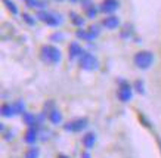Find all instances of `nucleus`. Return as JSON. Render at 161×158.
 <instances>
[{
	"instance_id": "4",
	"label": "nucleus",
	"mask_w": 161,
	"mask_h": 158,
	"mask_svg": "<svg viewBox=\"0 0 161 158\" xmlns=\"http://www.w3.org/2000/svg\"><path fill=\"white\" fill-rule=\"evenodd\" d=\"M89 126V118L87 117H80V118H74L68 123H64L62 128L65 132L69 133H81L83 130H86Z\"/></svg>"
},
{
	"instance_id": "9",
	"label": "nucleus",
	"mask_w": 161,
	"mask_h": 158,
	"mask_svg": "<svg viewBox=\"0 0 161 158\" xmlns=\"http://www.w3.org/2000/svg\"><path fill=\"white\" fill-rule=\"evenodd\" d=\"M40 138V128L37 127H28L24 134V142L28 145H36V142Z\"/></svg>"
},
{
	"instance_id": "13",
	"label": "nucleus",
	"mask_w": 161,
	"mask_h": 158,
	"mask_svg": "<svg viewBox=\"0 0 161 158\" xmlns=\"http://www.w3.org/2000/svg\"><path fill=\"white\" fill-rule=\"evenodd\" d=\"M0 115L3 118H12V117L18 115V114H16V109H15L14 104H2V106H0Z\"/></svg>"
},
{
	"instance_id": "19",
	"label": "nucleus",
	"mask_w": 161,
	"mask_h": 158,
	"mask_svg": "<svg viewBox=\"0 0 161 158\" xmlns=\"http://www.w3.org/2000/svg\"><path fill=\"white\" fill-rule=\"evenodd\" d=\"M132 34H133V27L126 24L123 27L121 33H120V37H121V39H129V37H132Z\"/></svg>"
},
{
	"instance_id": "2",
	"label": "nucleus",
	"mask_w": 161,
	"mask_h": 158,
	"mask_svg": "<svg viewBox=\"0 0 161 158\" xmlns=\"http://www.w3.org/2000/svg\"><path fill=\"white\" fill-rule=\"evenodd\" d=\"M133 62L139 69H148L151 68V65L154 64V53L149 50H141L135 53L133 56Z\"/></svg>"
},
{
	"instance_id": "12",
	"label": "nucleus",
	"mask_w": 161,
	"mask_h": 158,
	"mask_svg": "<svg viewBox=\"0 0 161 158\" xmlns=\"http://www.w3.org/2000/svg\"><path fill=\"white\" fill-rule=\"evenodd\" d=\"M83 53H84V49L80 45H78L77 41H73V43L69 45V47H68V56H69V59H77V58H80V56H81Z\"/></svg>"
},
{
	"instance_id": "5",
	"label": "nucleus",
	"mask_w": 161,
	"mask_h": 158,
	"mask_svg": "<svg viewBox=\"0 0 161 158\" xmlns=\"http://www.w3.org/2000/svg\"><path fill=\"white\" fill-rule=\"evenodd\" d=\"M78 65H80V68L84 69V71H95V69L99 68V61L93 53L84 52V53L78 58Z\"/></svg>"
},
{
	"instance_id": "6",
	"label": "nucleus",
	"mask_w": 161,
	"mask_h": 158,
	"mask_svg": "<svg viewBox=\"0 0 161 158\" xmlns=\"http://www.w3.org/2000/svg\"><path fill=\"white\" fill-rule=\"evenodd\" d=\"M36 16H37L39 21L44 22L46 25H50V27H58V25H61V22H62V19L58 18L59 15L53 14V12H49V10H46V9H40Z\"/></svg>"
},
{
	"instance_id": "15",
	"label": "nucleus",
	"mask_w": 161,
	"mask_h": 158,
	"mask_svg": "<svg viewBox=\"0 0 161 158\" xmlns=\"http://www.w3.org/2000/svg\"><path fill=\"white\" fill-rule=\"evenodd\" d=\"M81 142H83V146L86 149H92L95 146V143H96V134H95V132L84 133L83 138H81Z\"/></svg>"
},
{
	"instance_id": "8",
	"label": "nucleus",
	"mask_w": 161,
	"mask_h": 158,
	"mask_svg": "<svg viewBox=\"0 0 161 158\" xmlns=\"http://www.w3.org/2000/svg\"><path fill=\"white\" fill-rule=\"evenodd\" d=\"M81 5H83V9H84V14L87 18H96L98 14L101 12V8L92 3L90 0H81Z\"/></svg>"
},
{
	"instance_id": "25",
	"label": "nucleus",
	"mask_w": 161,
	"mask_h": 158,
	"mask_svg": "<svg viewBox=\"0 0 161 158\" xmlns=\"http://www.w3.org/2000/svg\"><path fill=\"white\" fill-rule=\"evenodd\" d=\"M139 120H141V121H142V124H143L145 127L151 128V124H149V121H148V118H147V117H145V115H143V114H141V115H139Z\"/></svg>"
},
{
	"instance_id": "27",
	"label": "nucleus",
	"mask_w": 161,
	"mask_h": 158,
	"mask_svg": "<svg viewBox=\"0 0 161 158\" xmlns=\"http://www.w3.org/2000/svg\"><path fill=\"white\" fill-rule=\"evenodd\" d=\"M157 143H158V148H160V152H161V138L157 136Z\"/></svg>"
},
{
	"instance_id": "16",
	"label": "nucleus",
	"mask_w": 161,
	"mask_h": 158,
	"mask_svg": "<svg viewBox=\"0 0 161 158\" xmlns=\"http://www.w3.org/2000/svg\"><path fill=\"white\" fill-rule=\"evenodd\" d=\"M25 5L31 8V9H44L46 8V3H44L43 0H24Z\"/></svg>"
},
{
	"instance_id": "24",
	"label": "nucleus",
	"mask_w": 161,
	"mask_h": 158,
	"mask_svg": "<svg viewBox=\"0 0 161 158\" xmlns=\"http://www.w3.org/2000/svg\"><path fill=\"white\" fill-rule=\"evenodd\" d=\"M62 39H64L62 33H53V34L50 35V40H52V41H62Z\"/></svg>"
},
{
	"instance_id": "10",
	"label": "nucleus",
	"mask_w": 161,
	"mask_h": 158,
	"mask_svg": "<svg viewBox=\"0 0 161 158\" xmlns=\"http://www.w3.org/2000/svg\"><path fill=\"white\" fill-rule=\"evenodd\" d=\"M101 25H102L103 28H107V30H115V28L120 27V19H118V16L111 14V15H108L103 18Z\"/></svg>"
},
{
	"instance_id": "17",
	"label": "nucleus",
	"mask_w": 161,
	"mask_h": 158,
	"mask_svg": "<svg viewBox=\"0 0 161 158\" xmlns=\"http://www.w3.org/2000/svg\"><path fill=\"white\" fill-rule=\"evenodd\" d=\"M40 157V149L36 145H31L27 151H25L24 158H39Z\"/></svg>"
},
{
	"instance_id": "29",
	"label": "nucleus",
	"mask_w": 161,
	"mask_h": 158,
	"mask_svg": "<svg viewBox=\"0 0 161 158\" xmlns=\"http://www.w3.org/2000/svg\"><path fill=\"white\" fill-rule=\"evenodd\" d=\"M58 2H62V0H58Z\"/></svg>"
},
{
	"instance_id": "18",
	"label": "nucleus",
	"mask_w": 161,
	"mask_h": 158,
	"mask_svg": "<svg viewBox=\"0 0 161 158\" xmlns=\"http://www.w3.org/2000/svg\"><path fill=\"white\" fill-rule=\"evenodd\" d=\"M69 19H71V22H73L75 27H78V28H81L84 25V18H81V16L78 15V14H75V12H69Z\"/></svg>"
},
{
	"instance_id": "7",
	"label": "nucleus",
	"mask_w": 161,
	"mask_h": 158,
	"mask_svg": "<svg viewBox=\"0 0 161 158\" xmlns=\"http://www.w3.org/2000/svg\"><path fill=\"white\" fill-rule=\"evenodd\" d=\"M99 34H101V28H99L98 25H92V27H89V30L78 28V30L75 31V35H77V39L86 40V41H92V40H95Z\"/></svg>"
},
{
	"instance_id": "14",
	"label": "nucleus",
	"mask_w": 161,
	"mask_h": 158,
	"mask_svg": "<svg viewBox=\"0 0 161 158\" xmlns=\"http://www.w3.org/2000/svg\"><path fill=\"white\" fill-rule=\"evenodd\" d=\"M46 117H47V120H49L52 124H55V126L61 124V123H62V120H64L62 114H61V111H59L56 106H55L53 109H50L49 112L46 114Z\"/></svg>"
},
{
	"instance_id": "23",
	"label": "nucleus",
	"mask_w": 161,
	"mask_h": 158,
	"mask_svg": "<svg viewBox=\"0 0 161 158\" xmlns=\"http://www.w3.org/2000/svg\"><path fill=\"white\" fill-rule=\"evenodd\" d=\"M22 19H24L28 25H34L36 24V19L31 15H28V14H22Z\"/></svg>"
},
{
	"instance_id": "21",
	"label": "nucleus",
	"mask_w": 161,
	"mask_h": 158,
	"mask_svg": "<svg viewBox=\"0 0 161 158\" xmlns=\"http://www.w3.org/2000/svg\"><path fill=\"white\" fill-rule=\"evenodd\" d=\"M133 87H135V90H136L137 93H141V95L145 93V84H143L142 80H136V81L133 83Z\"/></svg>"
},
{
	"instance_id": "3",
	"label": "nucleus",
	"mask_w": 161,
	"mask_h": 158,
	"mask_svg": "<svg viewBox=\"0 0 161 158\" xmlns=\"http://www.w3.org/2000/svg\"><path fill=\"white\" fill-rule=\"evenodd\" d=\"M133 84H130L126 80H118V87H117V98L120 102L123 104H127L130 102L133 98Z\"/></svg>"
},
{
	"instance_id": "20",
	"label": "nucleus",
	"mask_w": 161,
	"mask_h": 158,
	"mask_svg": "<svg viewBox=\"0 0 161 158\" xmlns=\"http://www.w3.org/2000/svg\"><path fill=\"white\" fill-rule=\"evenodd\" d=\"M3 3H5V6H6V9L9 10L12 15H18V8H16V5H15L12 0H2Z\"/></svg>"
},
{
	"instance_id": "22",
	"label": "nucleus",
	"mask_w": 161,
	"mask_h": 158,
	"mask_svg": "<svg viewBox=\"0 0 161 158\" xmlns=\"http://www.w3.org/2000/svg\"><path fill=\"white\" fill-rule=\"evenodd\" d=\"M14 106L15 109H16V114L18 115H22V114L25 112V105L22 101H16V102H14Z\"/></svg>"
},
{
	"instance_id": "26",
	"label": "nucleus",
	"mask_w": 161,
	"mask_h": 158,
	"mask_svg": "<svg viewBox=\"0 0 161 158\" xmlns=\"http://www.w3.org/2000/svg\"><path fill=\"white\" fill-rule=\"evenodd\" d=\"M81 158H92L90 157V154H89V149H86V151L81 154Z\"/></svg>"
},
{
	"instance_id": "11",
	"label": "nucleus",
	"mask_w": 161,
	"mask_h": 158,
	"mask_svg": "<svg viewBox=\"0 0 161 158\" xmlns=\"http://www.w3.org/2000/svg\"><path fill=\"white\" fill-rule=\"evenodd\" d=\"M118 6H120L118 0H102L99 8H101V12H103V14H112L118 9Z\"/></svg>"
},
{
	"instance_id": "1",
	"label": "nucleus",
	"mask_w": 161,
	"mask_h": 158,
	"mask_svg": "<svg viewBox=\"0 0 161 158\" xmlns=\"http://www.w3.org/2000/svg\"><path fill=\"white\" fill-rule=\"evenodd\" d=\"M40 58H42V61L47 62V64L55 65V64H59V62H61L62 53H61V50H59L56 46L46 45L40 50Z\"/></svg>"
},
{
	"instance_id": "28",
	"label": "nucleus",
	"mask_w": 161,
	"mask_h": 158,
	"mask_svg": "<svg viewBox=\"0 0 161 158\" xmlns=\"http://www.w3.org/2000/svg\"><path fill=\"white\" fill-rule=\"evenodd\" d=\"M56 158H71V157L65 155V154H58V157H56Z\"/></svg>"
}]
</instances>
